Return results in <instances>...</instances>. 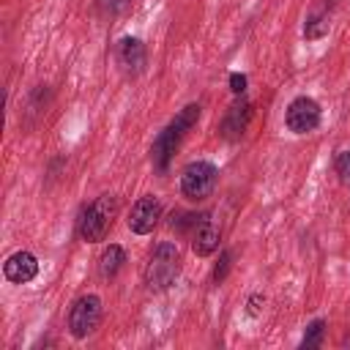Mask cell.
Wrapping results in <instances>:
<instances>
[{
    "label": "cell",
    "mask_w": 350,
    "mask_h": 350,
    "mask_svg": "<svg viewBox=\"0 0 350 350\" xmlns=\"http://www.w3.org/2000/svg\"><path fill=\"white\" fill-rule=\"evenodd\" d=\"M197 118H200V104H186V107L172 118V123L159 131V137L153 139V148H150V161H153V167H156L159 172H164V170L170 167V161H172L178 145L183 142V137L189 134V129L197 123Z\"/></svg>",
    "instance_id": "1"
},
{
    "label": "cell",
    "mask_w": 350,
    "mask_h": 350,
    "mask_svg": "<svg viewBox=\"0 0 350 350\" xmlns=\"http://www.w3.org/2000/svg\"><path fill=\"white\" fill-rule=\"evenodd\" d=\"M118 216V197L115 194H98L93 202H88L79 213V221H77V232L82 241L88 243H98L104 241L107 230L112 227Z\"/></svg>",
    "instance_id": "2"
},
{
    "label": "cell",
    "mask_w": 350,
    "mask_h": 350,
    "mask_svg": "<svg viewBox=\"0 0 350 350\" xmlns=\"http://www.w3.org/2000/svg\"><path fill=\"white\" fill-rule=\"evenodd\" d=\"M180 273V252L172 241H161L156 243V249L150 252V260L145 265V284L150 290H167L172 287V282Z\"/></svg>",
    "instance_id": "3"
},
{
    "label": "cell",
    "mask_w": 350,
    "mask_h": 350,
    "mask_svg": "<svg viewBox=\"0 0 350 350\" xmlns=\"http://www.w3.org/2000/svg\"><path fill=\"white\" fill-rule=\"evenodd\" d=\"M216 183H219V170H216V164H211L205 159L189 161L180 172V194L191 202L208 200L216 191Z\"/></svg>",
    "instance_id": "4"
},
{
    "label": "cell",
    "mask_w": 350,
    "mask_h": 350,
    "mask_svg": "<svg viewBox=\"0 0 350 350\" xmlns=\"http://www.w3.org/2000/svg\"><path fill=\"white\" fill-rule=\"evenodd\" d=\"M101 323V298L88 293L82 298L74 301L71 312H68V331L74 339H85L90 336Z\"/></svg>",
    "instance_id": "5"
},
{
    "label": "cell",
    "mask_w": 350,
    "mask_h": 350,
    "mask_svg": "<svg viewBox=\"0 0 350 350\" xmlns=\"http://www.w3.org/2000/svg\"><path fill=\"white\" fill-rule=\"evenodd\" d=\"M284 126L293 134H309L320 126V104L312 96H298L287 104L284 112Z\"/></svg>",
    "instance_id": "6"
},
{
    "label": "cell",
    "mask_w": 350,
    "mask_h": 350,
    "mask_svg": "<svg viewBox=\"0 0 350 350\" xmlns=\"http://www.w3.org/2000/svg\"><path fill=\"white\" fill-rule=\"evenodd\" d=\"M189 235H191V252H194L197 257H208V254H213V252L219 249L221 230H219L213 213L205 211V213H200V219L194 221V227H191Z\"/></svg>",
    "instance_id": "7"
},
{
    "label": "cell",
    "mask_w": 350,
    "mask_h": 350,
    "mask_svg": "<svg viewBox=\"0 0 350 350\" xmlns=\"http://www.w3.org/2000/svg\"><path fill=\"white\" fill-rule=\"evenodd\" d=\"M159 219H161V202H159L153 194H148V197H139V200L131 205L126 224H129L131 232L148 235V232H153V227L159 224Z\"/></svg>",
    "instance_id": "8"
},
{
    "label": "cell",
    "mask_w": 350,
    "mask_h": 350,
    "mask_svg": "<svg viewBox=\"0 0 350 350\" xmlns=\"http://www.w3.org/2000/svg\"><path fill=\"white\" fill-rule=\"evenodd\" d=\"M3 273L14 284H27V282H33L38 276V257L33 252H25V249L22 252H14L11 257H5Z\"/></svg>",
    "instance_id": "9"
},
{
    "label": "cell",
    "mask_w": 350,
    "mask_h": 350,
    "mask_svg": "<svg viewBox=\"0 0 350 350\" xmlns=\"http://www.w3.org/2000/svg\"><path fill=\"white\" fill-rule=\"evenodd\" d=\"M118 63L123 66V71L139 74V71L145 68V63H148V49H145V44H142L139 38H134V36L120 38V44H118Z\"/></svg>",
    "instance_id": "10"
},
{
    "label": "cell",
    "mask_w": 350,
    "mask_h": 350,
    "mask_svg": "<svg viewBox=\"0 0 350 350\" xmlns=\"http://www.w3.org/2000/svg\"><path fill=\"white\" fill-rule=\"evenodd\" d=\"M249 118H252V104L241 96V98L227 109V115H224V120H221V137H227V139H238V137L246 131Z\"/></svg>",
    "instance_id": "11"
},
{
    "label": "cell",
    "mask_w": 350,
    "mask_h": 350,
    "mask_svg": "<svg viewBox=\"0 0 350 350\" xmlns=\"http://www.w3.org/2000/svg\"><path fill=\"white\" fill-rule=\"evenodd\" d=\"M123 262H126V252H123V246L109 243V246L101 252V257H98V273H101V279H115V276L120 273Z\"/></svg>",
    "instance_id": "12"
},
{
    "label": "cell",
    "mask_w": 350,
    "mask_h": 350,
    "mask_svg": "<svg viewBox=\"0 0 350 350\" xmlns=\"http://www.w3.org/2000/svg\"><path fill=\"white\" fill-rule=\"evenodd\" d=\"M328 27H331V22H328V14H312V16L306 19L304 36H306L309 41H317V38H323V36L328 33Z\"/></svg>",
    "instance_id": "13"
},
{
    "label": "cell",
    "mask_w": 350,
    "mask_h": 350,
    "mask_svg": "<svg viewBox=\"0 0 350 350\" xmlns=\"http://www.w3.org/2000/svg\"><path fill=\"white\" fill-rule=\"evenodd\" d=\"M323 334H325V320H323V317L312 320L309 328H306V334H304V339H301V347H304V350L320 347V345H323Z\"/></svg>",
    "instance_id": "14"
},
{
    "label": "cell",
    "mask_w": 350,
    "mask_h": 350,
    "mask_svg": "<svg viewBox=\"0 0 350 350\" xmlns=\"http://www.w3.org/2000/svg\"><path fill=\"white\" fill-rule=\"evenodd\" d=\"M200 219V213H183V211H172L170 216V227L178 230V232H191L194 221Z\"/></svg>",
    "instance_id": "15"
},
{
    "label": "cell",
    "mask_w": 350,
    "mask_h": 350,
    "mask_svg": "<svg viewBox=\"0 0 350 350\" xmlns=\"http://www.w3.org/2000/svg\"><path fill=\"white\" fill-rule=\"evenodd\" d=\"M129 5H131V0H96V8H98L104 16H118V14H123Z\"/></svg>",
    "instance_id": "16"
},
{
    "label": "cell",
    "mask_w": 350,
    "mask_h": 350,
    "mask_svg": "<svg viewBox=\"0 0 350 350\" xmlns=\"http://www.w3.org/2000/svg\"><path fill=\"white\" fill-rule=\"evenodd\" d=\"M334 170H336V175H339L345 183H350V150H339V153H336Z\"/></svg>",
    "instance_id": "17"
},
{
    "label": "cell",
    "mask_w": 350,
    "mask_h": 350,
    "mask_svg": "<svg viewBox=\"0 0 350 350\" xmlns=\"http://www.w3.org/2000/svg\"><path fill=\"white\" fill-rule=\"evenodd\" d=\"M232 257H230V252H221V257H219V262H216V268H213V282L216 284H221L224 279H227V273H230V262Z\"/></svg>",
    "instance_id": "18"
},
{
    "label": "cell",
    "mask_w": 350,
    "mask_h": 350,
    "mask_svg": "<svg viewBox=\"0 0 350 350\" xmlns=\"http://www.w3.org/2000/svg\"><path fill=\"white\" fill-rule=\"evenodd\" d=\"M246 82H249L246 74H238V71L230 74V90H232L235 96H243V93H246Z\"/></svg>",
    "instance_id": "19"
},
{
    "label": "cell",
    "mask_w": 350,
    "mask_h": 350,
    "mask_svg": "<svg viewBox=\"0 0 350 350\" xmlns=\"http://www.w3.org/2000/svg\"><path fill=\"white\" fill-rule=\"evenodd\" d=\"M262 304H265V295L254 293V295L246 301V314H249V317H260V312H262Z\"/></svg>",
    "instance_id": "20"
}]
</instances>
